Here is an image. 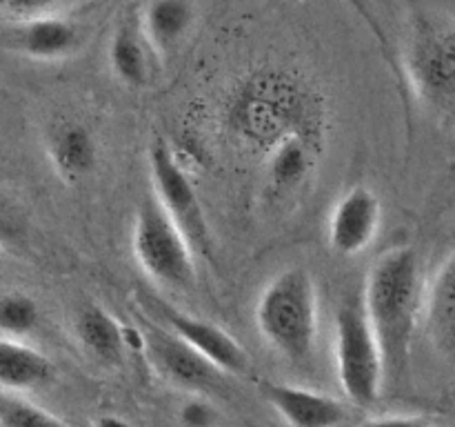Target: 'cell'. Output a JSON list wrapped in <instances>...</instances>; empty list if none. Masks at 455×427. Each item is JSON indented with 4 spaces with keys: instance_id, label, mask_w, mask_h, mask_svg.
I'll use <instances>...</instances> for the list:
<instances>
[{
    "instance_id": "3957f363",
    "label": "cell",
    "mask_w": 455,
    "mask_h": 427,
    "mask_svg": "<svg viewBox=\"0 0 455 427\" xmlns=\"http://www.w3.org/2000/svg\"><path fill=\"white\" fill-rule=\"evenodd\" d=\"M404 67L418 101L444 123H455V18L418 13L409 27Z\"/></svg>"
},
{
    "instance_id": "e0dca14e",
    "label": "cell",
    "mask_w": 455,
    "mask_h": 427,
    "mask_svg": "<svg viewBox=\"0 0 455 427\" xmlns=\"http://www.w3.org/2000/svg\"><path fill=\"white\" fill-rule=\"evenodd\" d=\"M314 167V142L309 133L289 132L269 145L267 178L275 191H291L307 181Z\"/></svg>"
},
{
    "instance_id": "5b68a950",
    "label": "cell",
    "mask_w": 455,
    "mask_h": 427,
    "mask_svg": "<svg viewBox=\"0 0 455 427\" xmlns=\"http://www.w3.org/2000/svg\"><path fill=\"white\" fill-rule=\"evenodd\" d=\"M132 249L154 283L172 289H189L196 283L194 247L154 196H147L138 207Z\"/></svg>"
},
{
    "instance_id": "d6986e66",
    "label": "cell",
    "mask_w": 455,
    "mask_h": 427,
    "mask_svg": "<svg viewBox=\"0 0 455 427\" xmlns=\"http://www.w3.org/2000/svg\"><path fill=\"white\" fill-rule=\"evenodd\" d=\"M109 65L116 78L129 87H145L149 80L147 53L133 27H118L109 43Z\"/></svg>"
},
{
    "instance_id": "ac0fdd59",
    "label": "cell",
    "mask_w": 455,
    "mask_h": 427,
    "mask_svg": "<svg viewBox=\"0 0 455 427\" xmlns=\"http://www.w3.org/2000/svg\"><path fill=\"white\" fill-rule=\"evenodd\" d=\"M196 20L191 0H149L145 12V34L151 47L169 52L176 47Z\"/></svg>"
},
{
    "instance_id": "8fae6325",
    "label": "cell",
    "mask_w": 455,
    "mask_h": 427,
    "mask_svg": "<svg viewBox=\"0 0 455 427\" xmlns=\"http://www.w3.org/2000/svg\"><path fill=\"white\" fill-rule=\"evenodd\" d=\"M147 345H149L156 367L178 387L194 391L209 390L220 378V372L207 359H203L194 347L187 345L173 332L154 329L147 336Z\"/></svg>"
},
{
    "instance_id": "52a82bcc",
    "label": "cell",
    "mask_w": 455,
    "mask_h": 427,
    "mask_svg": "<svg viewBox=\"0 0 455 427\" xmlns=\"http://www.w3.org/2000/svg\"><path fill=\"white\" fill-rule=\"evenodd\" d=\"M154 198L182 230L191 247L209 254V225L194 182L178 163L176 154L164 141H154L147 154Z\"/></svg>"
},
{
    "instance_id": "8992f818",
    "label": "cell",
    "mask_w": 455,
    "mask_h": 427,
    "mask_svg": "<svg viewBox=\"0 0 455 427\" xmlns=\"http://www.w3.org/2000/svg\"><path fill=\"white\" fill-rule=\"evenodd\" d=\"M305 111V93L300 92V85L278 71H262L249 78L235 93L231 120L234 127L251 141H278L289 132H302L293 127L291 116Z\"/></svg>"
},
{
    "instance_id": "44dd1931",
    "label": "cell",
    "mask_w": 455,
    "mask_h": 427,
    "mask_svg": "<svg viewBox=\"0 0 455 427\" xmlns=\"http://www.w3.org/2000/svg\"><path fill=\"white\" fill-rule=\"evenodd\" d=\"M0 427H67L40 405L25 399L0 400Z\"/></svg>"
},
{
    "instance_id": "ba28073f",
    "label": "cell",
    "mask_w": 455,
    "mask_h": 427,
    "mask_svg": "<svg viewBox=\"0 0 455 427\" xmlns=\"http://www.w3.org/2000/svg\"><path fill=\"white\" fill-rule=\"evenodd\" d=\"M382 207L376 191L355 185L340 196L329 218V245L340 256H358L376 240Z\"/></svg>"
},
{
    "instance_id": "4fadbf2b",
    "label": "cell",
    "mask_w": 455,
    "mask_h": 427,
    "mask_svg": "<svg viewBox=\"0 0 455 427\" xmlns=\"http://www.w3.org/2000/svg\"><path fill=\"white\" fill-rule=\"evenodd\" d=\"M422 314L434 350L455 363V252L435 271L422 298Z\"/></svg>"
},
{
    "instance_id": "5bb4252c",
    "label": "cell",
    "mask_w": 455,
    "mask_h": 427,
    "mask_svg": "<svg viewBox=\"0 0 455 427\" xmlns=\"http://www.w3.org/2000/svg\"><path fill=\"white\" fill-rule=\"evenodd\" d=\"M80 29L71 20L58 16L27 18L13 31V47L38 60H58L76 52Z\"/></svg>"
},
{
    "instance_id": "603a6c76",
    "label": "cell",
    "mask_w": 455,
    "mask_h": 427,
    "mask_svg": "<svg viewBox=\"0 0 455 427\" xmlns=\"http://www.w3.org/2000/svg\"><path fill=\"white\" fill-rule=\"evenodd\" d=\"M178 421L182 427H216L218 409L204 399H189L180 405Z\"/></svg>"
},
{
    "instance_id": "30bf717a",
    "label": "cell",
    "mask_w": 455,
    "mask_h": 427,
    "mask_svg": "<svg viewBox=\"0 0 455 427\" xmlns=\"http://www.w3.org/2000/svg\"><path fill=\"white\" fill-rule=\"evenodd\" d=\"M260 391L289 427H340L347 421L345 403L333 396L274 381L262 383Z\"/></svg>"
},
{
    "instance_id": "cb8c5ba5",
    "label": "cell",
    "mask_w": 455,
    "mask_h": 427,
    "mask_svg": "<svg viewBox=\"0 0 455 427\" xmlns=\"http://www.w3.org/2000/svg\"><path fill=\"white\" fill-rule=\"evenodd\" d=\"M4 7L12 13H16L18 18L27 20V18L44 16V13L52 12L60 0H0Z\"/></svg>"
},
{
    "instance_id": "484cf974",
    "label": "cell",
    "mask_w": 455,
    "mask_h": 427,
    "mask_svg": "<svg viewBox=\"0 0 455 427\" xmlns=\"http://www.w3.org/2000/svg\"><path fill=\"white\" fill-rule=\"evenodd\" d=\"M93 427H133V425L129 421H124V418L116 416V414H105V416H100L96 423H93Z\"/></svg>"
},
{
    "instance_id": "7c38bea8",
    "label": "cell",
    "mask_w": 455,
    "mask_h": 427,
    "mask_svg": "<svg viewBox=\"0 0 455 427\" xmlns=\"http://www.w3.org/2000/svg\"><path fill=\"white\" fill-rule=\"evenodd\" d=\"M44 149L53 172L65 182H78L92 173L98 160V147L83 123L60 118L52 123L44 138Z\"/></svg>"
},
{
    "instance_id": "9c48e42d",
    "label": "cell",
    "mask_w": 455,
    "mask_h": 427,
    "mask_svg": "<svg viewBox=\"0 0 455 427\" xmlns=\"http://www.w3.org/2000/svg\"><path fill=\"white\" fill-rule=\"evenodd\" d=\"M163 316L169 329L178 338L194 347L203 359H207L220 374H243L247 369L249 359L238 341L225 329L213 325L212 320L185 314L180 310L163 305Z\"/></svg>"
},
{
    "instance_id": "ffe728a7",
    "label": "cell",
    "mask_w": 455,
    "mask_h": 427,
    "mask_svg": "<svg viewBox=\"0 0 455 427\" xmlns=\"http://www.w3.org/2000/svg\"><path fill=\"white\" fill-rule=\"evenodd\" d=\"M40 310L27 294L0 296V332L9 338H22L38 327Z\"/></svg>"
},
{
    "instance_id": "277c9868",
    "label": "cell",
    "mask_w": 455,
    "mask_h": 427,
    "mask_svg": "<svg viewBox=\"0 0 455 427\" xmlns=\"http://www.w3.org/2000/svg\"><path fill=\"white\" fill-rule=\"evenodd\" d=\"M336 369L342 391L354 405L371 407L380 399L385 363L360 294H349L338 305Z\"/></svg>"
},
{
    "instance_id": "6da1fadb",
    "label": "cell",
    "mask_w": 455,
    "mask_h": 427,
    "mask_svg": "<svg viewBox=\"0 0 455 427\" xmlns=\"http://www.w3.org/2000/svg\"><path fill=\"white\" fill-rule=\"evenodd\" d=\"M363 296L382 351L385 381L400 383L409 369L413 334L422 314V267L413 247H394L373 262Z\"/></svg>"
},
{
    "instance_id": "2e32d148",
    "label": "cell",
    "mask_w": 455,
    "mask_h": 427,
    "mask_svg": "<svg viewBox=\"0 0 455 427\" xmlns=\"http://www.w3.org/2000/svg\"><path fill=\"white\" fill-rule=\"evenodd\" d=\"M56 376L53 363L36 347L18 338H0V387L7 391H34Z\"/></svg>"
},
{
    "instance_id": "9a60e30c",
    "label": "cell",
    "mask_w": 455,
    "mask_h": 427,
    "mask_svg": "<svg viewBox=\"0 0 455 427\" xmlns=\"http://www.w3.org/2000/svg\"><path fill=\"white\" fill-rule=\"evenodd\" d=\"M74 334L83 350L102 365H120L124 356V329L96 302H84L74 314Z\"/></svg>"
},
{
    "instance_id": "7a4b0ae2",
    "label": "cell",
    "mask_w": 455,
    "mask_h": 427,
    "mask_svg": "<svg viewBox=\"0 0 455 427\" xmlns=\"http://www.w3.org/2000/svg\"><path fill=\"white\" fill-rule=\"evenodd\" d=\"M260 336L291 363L311 359L318 341V289L305 267L280 271L256 302Z\"/></svg>"
},
{
    "instance_id": "7402d4cb",
    "label": "cell",
    "mask_w": 455,
    "mask_h": 427,
    "mask_svg": "<svg viewBox=\"0 0 455 427\" xmlns=\"http://www.w3.org/2000/svg\"><path fill=\"white\" fill-rule=\"evenodd\" d=\"M27 231L25 214L13 205V200L0 196V247L7 249L22 243Z\"/></svg>"
},
{
    "instance_id": "4316f807",
    "label": "cell",
    "mask_w": 455,
    "mask_h": 427,
    "mask_svg": "<svg viewBox=\"0 0 455 427\" xmlns=\"http://www.w3.org/2000/svg\"><path fill=\"white\" fill-rule=\"evenodd\" d=\"M3 258H4V249L0 247V265H3Z\"/></svg>"
},
{
    "instance_id": "d4e9b609",
    "label": "cell",
    "mask_w": 455,
    "mask_h": 427,
    "mask_svg": "<svg viewBox=\"0 0 455 427\" xmlns=\"http://www.w3.org/2000/svg\"><path fill=\"white\" fill-rule=\"evenodd\" d=\"M358 427H438L429 421H422V418H411V416H378L369 418V421L360 423Z\"/></svg>"
}]
</instances>
